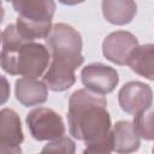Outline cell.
Masks as SVG:
<instances>
[{
  "label": "cell",
  "mask_w": 154,
  "mask_h": 154,
  "mask_svg": "<svg viewBox=\"0 0 154 154\" xmlns=\"http://www.w3.org/2000/svg\"><path fill=\"white\" fill-rule=\"evenodd\" d=\"M137 46L138 41L135 35L129 31H116L103 40L102 53L114 64L128 65L129 58Z\"/></svg>",
  "instance_id": "52a82bcc"
},
{
  "label": "cell",
  "mask_w": 154,
  "mask_h": 154,
  "mask_svg": "<svg viewBox=\"0 0 154 154\" xmlns=\"http://www.w3.org/2000/svg\"><path fill=\"white\" fill-rule=\"evenodd\" d=\"M120 108L130 114H136L149 108L153 103V91L146 83L138 81L128 82L118 94Z\"/></svg>",
  "instance_id": "8992f818"
},
{
  "label": "cell",
  "mask_w": 154,
  "mask_h": 154,
  "mask_svg": "<svg viewBox=\"0 0 154 154\" xmlns=\"http://www.w3.org/2000/svg\"><path fill=\"white\" fill-rule=\"evenodd\" d=\"M11 2L19 17L31 20L51 22L55 12L54 0H11Z\"/></svg>",
  "instance_id": "9c48e42d"
},
{
  "label": "cell",
  "mask_w": 154,
  "mask_h": 154,
  "mask_svg": "<svg viewBox=\"0 0 154 154\" xmlns=\"http://www.w3.org/2000/svg\"><path fill=\"white\" fill-rule=\"evenodd\" d=\"M137 6L134 0H102L103 17L112 24L125 25L136 16Z\"/></svg>",
  "instance_id": "7c38bea8"
},
{
  "label": "cell",
  "mask_w": 154,
  "mask_h": 154,
  "mask_svg": "<svg viewBox=\"0 0 154 154\" xmlns=\"http://www.w3.org/2000/svg\"><path fill=\"white\" fill-rule=\"evenodd\" d=\"M16 25L18 30L29 40L35 41L38 38H46L51 30H52V20L51 22H38V20H31L23 17L17 18Z\"/></svg>",
  "instance_id": "9a60e30c"
},
{
  "label": "cell",
  "mask_w": 154,
  "mask_h": 154,
  "mask_svg": "<svg viewBox=\"0 0 154 154\" xmlns=\"http://www.w3.org/2000/svg\"><path fill=\"white\" fill-rule=\"evenodd\" d=\"M26 124L31 136L37 141H53L65 134V125L60 114L47 107H38L29 112Z\"/></svg>",
  "instance_id": "277c9868"
},
{
  "label": "cell",
  "mask_w": 154,
  "mask_h": 154,
  "mask_svg": "<svg viewBox=\"0 0 154 154\" xmlns=\"http://www.w3.org/2000/svg\"><path fill=\"white\" fill-rule=\"evenodd\" d=\"M67 122L70 134L87 143H93L111 134V117L106 99L89 89L76 90L69 100Z\"/></svg>",
  "instance_id": "6da1fadb"
},
{
  "label": "cell",
  "mask_w": 154,
  "mask_h": 154,
  "mask_svg": "<svg viewBox=\"0 0 154 154\" xmlns=\"http://www.w3.org/2000/svg\"><path fill=\"white\" fill-rule=\"evenodd\" d=\"M1 43H2V52H17L19 48H22L25 43L32 42L29 41L17 28L16 24H10L7 25L4 31H2V37H1Z\"/></svg>",
  "instance_id": "e0dca14e"
},
{
  "label": "cell",
  "mask_w": 154,
  "mask_h": 154,
  "mask_svg": "<svg viewBox=\"0 0 154 154\" xmlns=\"http://www.w3.org/2000/svg\"><path fill=\"white\" fill-rule=\"evenodd\" d=\"M23 142V131L18 114L11 108L0 113V152L2 154L19 153Z\"/></svg>",
  "instance_id": "ba28073f"
},
{
  "label": "cell",
  "mask_w": 154,
  "mask_h": 154,
  "mask_svg": "<svg viewBox=\"0 0 154 154\" xmlns=\"http://www.w3.org/2000/svg\"><path fill=\"white\" fill-rule=\"evenodd\" d=\"M113 150L118 153H131L140 147V136L129 120H120L112 129Z\"/></svg>",
  "instance_id": "8fae6325"
},
{
  "label": "cell",
  "mask_w": 154,
  "mask_h": 154,
  "mask_svg": "<svg viewBox=\"0 0 154 154\" xmlns=\"http://www.w3.org/2000/svg\"><path fill=\"white\" fill-rule=\"evenodd\" d=\"M6 1H11V0H6Z\"/></svg>",
  "instance_id": "7402d4cb"
},
{
  "label": "cell",
  "mask_w": 154,
  "mask_h": 154,
  "mask_svg": "<svg viewBox=\"0 0 154 154\" xmlns=\"http://www.w3.org/2000/svg\"><path fill=\"white\" fill-rule=\"evenodd\" d=\"M153 153H154V147H153Z\"/></svg>",
  "instance_id": "44dd1931"
},
{
  "label": "cell",
  "mask_w": 154,
  "mask_h": 154,
  "mask_svg": "<svg viewBox=\"0 0 154 154\" xmlns=\"http://www.w3.org/2000/svg\"><path fill=\"white\" fill-rule=\"evenodd\" d=\"M75 67L52 61L43 75V82L53 91H64L73 85L76 81Z\"/></svg>",
  "instance_id": "4fadbf2b"
},
{
  "label": "cell",
  "mask_w": 154,
  "mask_h": 154,
  "mask_svg": "<svg viewBox=\"0 0 154 154\" xmlns=\"http://www.w3.org/2000/svg\"><path fill=\"white\" fill-rule=\"evenodd\" d=\"M1 81H2V83H4V94H2V99H1V102L4 103L5 101H6V99H7V94L5 93L6 90H7V82H6V79H5V77L2 76V78H1Z\"/></svg>",
  "instance_id": "ffe728a7"
},
{
  "label": "cell",
  "mask_w": 154,
  "mask_h": 154,
  "mask_svg": "<svg viewBox=\"0 0 154 154\" xmlns=\"http://www.w3.org/2000/svg\"><path fill=\"white\" fill-rule=\"evenodd\" d=\"M83 1H85V0H59V2H61V4H64V5H69V6L81 4V2H83Z\"/></svg>",
  "instance_id": "d6986e66"
},
{
  "label": "cell",
  "mask_w": 154,
  "mask_h": 154,
  "mask_svg": "<svg viewBox=\"0 0 154 154\" xmlns=\"http://www.w3.org/2000/svg\"><path fill=\"white\" fill-rule=\"evenodd\" d=\"M43 153L46 152H53V153H73L75 152V143L69 137H59L57 140H53L51 143H47L43 149Z\"/></svg>",
  "instance_id": "ac0fdd59"
},
{
  "label": "cell",
  "mask_w": 154,
  "mask_h": 154,
  "mask_svg": "<svg viewBox=\"0 0 154 154\" xmlns=\"http://www.w3.org/2000/svg\"><path fill=\"white\" fill-rule=\"evenodd\" d=\"M132 124L140 137L147 141L154 140V109L147 108L136 113Z\"/></svg>",
  "instance_id": "2e32d148"
},
{
  "label": "cell",
  "mask_w": 154,
  "mask_h": 154,
  "mask_svg": "<svg viewBox=\"0 0 154 154\" xmlns=\"http://www.w3.org/2000/svg\"><path fill=\"white\" fill-rule=\"evenodd\" d=\"M128 65L135 73L154 81V43L137 46L131 53Z\"/></svg>",
  "instance_id": "5bb4252c"
},
{
  "label": "cell",
  "mask_w": 154,
  "mask_h": 154,
  "mask_svg": "<svg viewBox=\"0 0 154 154\" xmlns=\"http://www.w3.org/2000/svg\"><path fill=\"white\" fill-rule=\"evenodd\" d=\"M48 87L36 78L23 77L16 81V97L23 106H36L46 102Z\"/></svg>",
  "instance_id": "30bf717a"
},
{
  "label": "cell",
  "mask_w": 154,
  "mask_h": 154,
  "mask_svg": "<svg viewBox=\"0 0 154 154\" xmlns=\"http://www.w3.org/2000/svg\"><path fill=\"white\" fill-rule=\"evenodd\" d=\"M51 53L46 46L35 41L25 43L17 52L1 51V67L13 76L37 78L47 71Z\"/></svg>",
  "instance_id": "7a4b0ae2"
},
{
  "label": "cell",
  "mask_w": 154,
  "mask_h": 154,
  "mask_svg": "<svg viewBox=\"0 0 154 154\" xmlns=\"http://www.w3.org/2000/svg\"><path fill=\"white\" fill-rule=\"evenodd\" d=\"M45 40L52 61L69 65L75 69L83 64L82 37L71 25L65 23L54 24Z\"/></svg>",
  "instance_id": "3957f363"
},
{
  "label": "cell",
  "mask_w": 154,
  "mask_h": 154,
  "mask_svg": "<svg viewBox=\"0 0 154 154\" xmlns=\"http://www.w3.org/2000/svg\"><path fill=\"white\" fill-rule=\"evenodd\" d=\"M81 78L87 89L101 95L113 91L119 81L116 69L100 63L87 65L81 72Z\"/></svg>",
  "instance_id": "5b68a950"
}]
</instances>
